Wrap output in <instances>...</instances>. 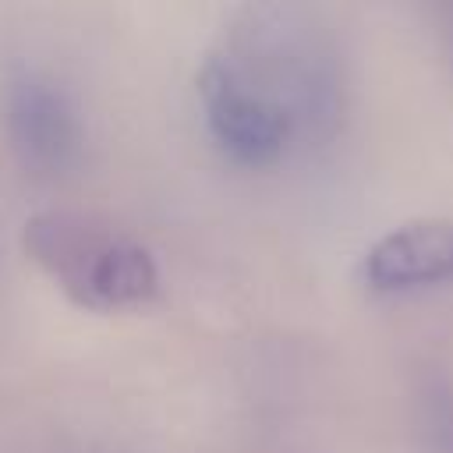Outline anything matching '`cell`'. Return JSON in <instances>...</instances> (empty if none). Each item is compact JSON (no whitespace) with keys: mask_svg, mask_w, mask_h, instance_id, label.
I'll list each match as a JSON object with an SVG mask.
<instances>
[{"mask_svg":"<svg viewBox=\"0 0 453 453\" xmlns=\"http://www.w3.org/2000/svg\"><path fill=\"white\" fill-rule=\"evenodd\" d=\"M333 74L315 39L280 7H248L198 71V99L216 145L244 166L287 156L333 110Z\"/></svg>","mask_w":453,"mask_h":453,"instance_id":"6da1fadb","label":"cell"},{"mask_svg":"<svg viewBox=\"0 0 453 453\" xmlns=\"http://www.w3.org/2000/svg\"><path fill=\"white\" fill-rule=\"evenodd\" d=\"M21 244L74 304L92 311L145 304L159 287L149 248L96 212H35L21 230Z\"/></svg>","mask_w":453,"mask_h":453,"instance_id":"7a4b0ae2","label":"cell"},{"mask_svg":"<svg viewBox=\"0 0 453 453\" xmlns=\"http://www.w3.org/2000/svg\"><path fill=\"white\" fill-rule=\"evenodd\" d=\"M4 131L18 163L35 177H60L81 159L85 127L78 103L39 67H14L7 74Z\"/></svg>","mask_w":453,"mask_h":453,"instance_id":"3957f363","label":"cell"},{"mask_svg":"<svg viewBox=\"0 0 453 453\" xmlns=\"http://www.w3.org/2000/svg\"><path fill=\"white\" fill-rule=\"evenodd\" d=\"M361 280L375 294H414L453 283V219H414L368 244Z\"/></svg>","mask_w":453,"mask_h":453,"instance_id":"277c9868","label":"cell"}]
</instances>
